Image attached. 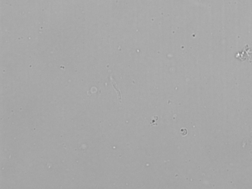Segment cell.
I'll return each instance as SVG.
<instances>
[{
  "instance_id": "obj_1",
  "label": "cell",
  "mask_w": 252,
  "mask_h": 189,
  "mask_svg": "<svg viewBox=\"0 0 252 189\" xmlns=\"http://www.w3.org/2000/svg\"><path fill=\"white\" fill-rule=\"evenodd\" d=\"M110 82L112 83V85L113 87L115 89L117 95V98H118V101L120 102H122V94L121 92L120 91V89L118 88L117 84L116 83L115 81L113 79V78L112 76L110 77Z\"/></svg>"
},
{
  "instance_id": "obj_2",
  "label": "cell",
  "mask_w": 252,
  "mask_h": 189,
  "mask_svg": "<svg viewBox=\"0 0 252 189\" xmlns=\"http://www.w3.org/2000/svg\"><path fill=\"white\" fill-rule=\"evenodd\" d=\"M188 131L186 129H181L180 131V133H181V135L183 136H185L187 134Z\"/></svg>"
}]
</instances>
